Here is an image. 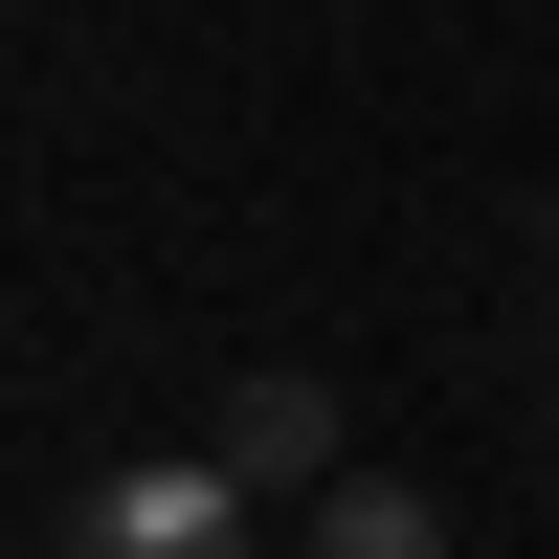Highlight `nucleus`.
<instances>
[{"label": "nucleus", "mask_w": 559, "mask_h": 559, "mask_svg": "<svg viewBox=\"0 0 559 559\" xmlns=\"http://www.w3.org/2000/svg\"><path fill=\"white\" fill-rule=\"evenodd\" d=\"M45 559H247V471L224 448H134V471H90L45 515Z\"/></svg>", "instance_id": "nucleus-1"}, {"label": "nucleus", "mask_w": 559, "mask_h": 559, "mask_svg": "<svg viewBox=\"0 0 559 559\" xmlns=\"http://www.w3.org/2000/svg\"><path fill=\"white\" fill-rule=\"evenodd\" d=\"M313 559H448V515L403 471H336V492H313Z\"/></svg>", "instance_id": "nucleus-3"}, {"label": "nucleus", "mask_w": 559, "mask_h": 559, "mask_svg": "<svg viewBox=\"0 0 559 559\" xmlns=\"http://www.w3.org/2000/svg\"><path fill=\"white\" fill-rule=\"evenodd\" d=\"M224 471H247V492H336V381H292V358H269V381L224 403Z\"/></svg>", "instance_id": "nucleus-2"}, {"label": "nucleus", "mask_w": 559, "mask_h": 559, "mask_svg": "<svg viewBox=\"0 0 559 559\" xmlns=\"http://www.w3.org/2000/svg\"><path fill=\"white\" fill-rule=\"evenodd\" d=\"M537 247H559V202H537Z\"/></svg>", "instance_id": "nucleus-4"}]
</instances>
